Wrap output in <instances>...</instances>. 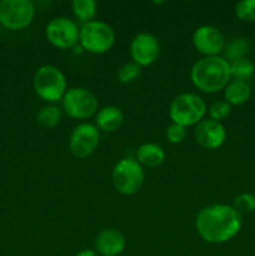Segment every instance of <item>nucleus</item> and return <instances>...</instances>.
Instances as JSON below:
<instances>
[{"instance_id":"19","label":"nucleus","mask_w":255,"mask_h":256,"mask_svg":"<svg viewBox=\"0 0 255 256\" xmlns=\"http://www.w3.org/2000/svg\"><path fill=\"white\" fill-rule=\"evenodd\" d=\"M98 12V5L94 0H74L72 2V12L82 24L94 22Z\"/></svg>"},{"instance_id":"13","label":"nucleus","mask_w":255,"mask_h":256,"mask_svg":"<svg viewBox=\"0 0 255 256\" xmlns=\"http://www.w3.org/2000/svg\"><path fill=\"white\" fill-rule=\"evenodd\" d=\"M194 136L198 144L208 150L219 149L226 140V132L222 122L212 119L202 120L195 126Z\"/></svg>"},{"instance_id":"1","label":"nucleus","mask_w":255,"mask_h":256,"mask_svg":"<svg viewBox=\"0 0 255 256\" xmlns=\"http://www.w3.org/2000/svg\"><path fill=\"white\" fill-rule=\"evenodd\" d=\"M242 224V214L229 205H210L200 210L196 216L198 232L210 244L232 240L240 232Z\"/></svg>"},{"instance_id":"3","label":"nucleus","mask_w":255,"mask_h":256,"mask_svg":"<svg viewBox=\"0 0 255 256\" xmlns=\"http://www.w3.org/2000/svg\"><path fill=\"white\" fill-rule=\"evenodd\" d=\"M206 104L196 94H182L172 100L170 105V118L174 124L188 128L198 125L204 120Z\"/></svg>"},{"instance_id":"21","label":"nucleus","mask_w":255,"mask_h":256,"mask_svg":"<svg viewBox=\"0 0 255 256\" xmlns=\"http://www.w3.org/2000/svg\"><path fill=\"white\" fill-rule=\"evenodd\" d=\"M62 119V110L54 105H48L42 108L38 114V122L45 129H52L59 124Z\"/></svg>"},{"instance_id":"24","label":"nucleus","mask_w":255,"mask_h":256,"mask_svg":"<svg viewBox=\"0 0 255 256\" xmlns=\"http://www.w3.org/2000/svg\"><path fill=\"white\" fill-rule=\"evenodd\" d=\"M230 110H232L230 109V105L225 100H219V102H212V106L209 108L210 119L220 122L222 120L226 119L229 116Z\"/></svg>"},{"instance_id":"2","label":"nucleus","mask_w":255,"mask_h":256,"mask_svg":"<svg viewBox=\"0 0 255 256\" xmlns=\"http://www.w3.org/2000/svg\"><path fill=\"white\" fill-rule=\"evenodd\" d=\"M190 78L195 88L202 92L214 94L229 85L230 64L222 56L202 58L194 64Z\"/></svg>"},{"instance_id":"27","label":"nucleus","mask_w":255,"mask_h":256,"mask_svg":"<svg viewBox=\"0 0 255 256\" xmlns=\"http://www.w3.org/2000/svg\"><path fill=\"white\" fill-rule=\"evenodd\" d=\"M75 256H99V255H98V252H95V250H82V252H80L79 254H76Z\"/></svg>"},{"instance_id":"18","label":"nucleus","mask_w":255,"mask_h":256,"mask_svg":"<svg viewBox=\"0 0 255 256\" xmlns=\"http://www.w3.org/2000/svg\"><path fill=\"white\" fill-rule=\"evenodd\" d=\"M250 50V44L248 42V39L242 36L234 38V39L230 40L228 44H225L224 48V59L226 60L229 64L236 62V60L244 59L246 58V54Z\"/></svg>"},{"instance_id":"14","label":"nucleus","mask_w":255,"mask_h":256,"mask_svg":"<svg viewBox=\"0 0 255 256\" xmlns=\"http://www.w3.org/2000/svg\"><path fill=\"white\" fill-rule=\"evenodd\" d=\"M125 246L126 240L119 230H102L95 239V252L102 256H119Z\"/></svg>"},{"instance_id":"26","label":"nucleus","mask_w":255,"mask_h":256,"mask_svg":"<svg viewBox=\"0 0 255 256\" xmlns=\"http://www.w3.org/2000/svg\"><path fill=\"white\" fill-rule=\"evenodd\" d=\"M186 136V128L178 124H172L166 130V138L172 144H180Z\"/></svg>"},{"instance_id":"22","label":"nucleus","mask_w":255,"mask_h":256,"mask_svg":"<svg viewBox=\"0 0 255 256\" xmlns=\"http://www.w3.org/2000/svg\"><path fill=\"white\" fill-rule=\"evenodd\" d=\"M235 14L242 22H255V0H242L235 6Z\"/></svg>"},{"instance_id":"8","label":"nucleus","mask_w":255,"mask_h":256,"mask_svg":"<svg viewBox=\"0 0 255 256\" xmlns=\"http://www.w3.org/2000/svg\"><path fill=\"white\" fill-rule=\"evenodd\" d=\"M62 108L70 118L88 119L96 114L99 102L90 90L84 88H72L62 98Z\"/></svg>"},{"instance_id":"23","label":"nucleus","mask_w":255,"mask_h":256,"mask_svg":"<svg viewBox=\"0 0 255 256\" xmlns=\"http://www.w3.org/2000/svg\"><path fill=\"white\" fill-rule=\"evenodd\" d=\"M142 74V66L135 62H128V64L122 65L120 70L118 72V79L122 84H130V82H135L138 78Z\"/></svg>"},{"instance_id":"20","label":"nucleus","mask_w":255,"mask_h":256,"mask_svg":"<svg viewBox=\"0 0 255 256\" xmlns=\"http://www.w3.org/2000/svg\"><path fill=\"white\" fill-rule=\"evenodd\" d=\"M230 72H232V78H234L238 82H246L254 75L255 65L252 60L244 58L230 64Z\"/></svg>"},{"instance_id":"11","label":"nucleus","mask_w":255,"mask_h":256,"mask_svg":"<svg viewBox=\"0 0 255 256\" xmlns=\"http://www.w3.org/2000/svg\"><path fill=\"white\" fill-rule=\"evenodd\" d=\"M192 44L200 54L206 56H219L225 48V38L218 28L204 25L195 30Z\"/></svg>"},{"instance_id":"15","label":"nucleus","mask_w":255,"mask_h":256,"mask_svg":"<svg viewBox=\"0 0 255 256\" xmlns=\"http://www.w3.org/2000/svg\"><path fill=\"white\" fill-rule=\"evenodd\" d=\"M124 122V114L116 106H105L96 114V125L106 132H116Z\"/></svg>"},{"instance_id":"4","label":"nucleus","mask_w":255,"mask_h":256,"mask_svg":"<svg viewBox=\"0 0 255 256\" xmlns=\"http://www.w3.org/2000/svg\"><path fill=\"white\" fill-rule=\"evenodd\" d=\"M34 90L45 102H59L66 92V79L56 66L44 65L35 72Z\"/></svg>"},{"instance_id":"10","label":"nucleus","mask_w":255,"mask_h":256,"mask_svg":"<svg viewBox=\"0 0 255 256\" xmlns=\"http://www.w3.org/2000/svg\"><path fill=\"white\" fill-rule=\"evenodd\" d=\"M100 142V132L95 125L84 122L78 125L70 136V150L72 155L79 159L90 156L98 148Z\"/></svg>"},{"instance_id":"6","label":"nucleus","mask_w":255,"mask_h":256,"mask_svg":"<svg viewBox=\"0 0 255 256\" xmlns=\"http://www.w3.org/2000/svg\"><path fill=\"white\" fill-rule=\"evenodd\" d=\"M145 174L136 159L126 158L115 165L112 172V182L120 194L134 195L142 189Z\"/></svg>"},{"instance_id":"5","label":"nucleus","mask_w":255,"mask_h":256,"mask_svg":"<svg viewBox=\"0 0 255 256\" xmlns=\"http://www.w3.org/2000/svg\"><path fill=\"white\" fill-rule=\"evenodd\" d=\"M79 42L82 46L92 54H104L114 45L115 32L106 22L94 20L82 25Z\"/></svg>"},{"instance_id":"25","label":"nucleus","mask_w":255,"mask_h":256,"mask_svg":"<svg viewBox=\"0 0 255 256\" xmlns=\"http://www.w3.org/2000/svg\"><path fill=\"white\" fill-rule=\"evenodd\" d=\"M234 208L238 212H255V196L249 192H244L240 194L239 196L235 198L234 200Z\"/></svg>"},{"instance_id":"9","label":"nucleus","mask_w":255,"mask_h":256,"mask_svg":"<svg viewBox=\"0 0 255 256\" xmlns=\"http://www.w3.org/2000/svg\"><path fill=\"white\" fill-rule=\"evenodd\" d=\"M48 40L59 49L72 48L79 40L80 29L75 22L68 18H55L46 26Z\"/></svg>"},{"instance_id":"16","label":"nucleus","mask_w":255,"mask_h":256,"mask_svg":"<svg viewBox=\"0 0 255 256\" xmlns=\"http://www.w3.org/2000/svg\"><path fill=\"white\" fill-rule=\"evenodd\" d=\"M165 160V152L162 146L152 142L142 144L136 152V162L142 166L156 168Z\"/></svg>"},{"instance_id":"17","label":"nucleus","mask_w":255,"mask_h":256,"mask_svg":"<svg viewBox=\"0 0 255 256\" xmlns=\"http://www.w3.org/2000/svg\"><path fill=\"white\" fill-rule=\"evenodd\" d=\"M225 102L232 106H239L245 104L252 96V88L246 82H230L229 85L225 88Z\"/></svg>"},{"instance_id":"7","label":"nucleus","mask_w":255,"mask_h":256,"mask_svg":"<svg viewBox=\"0 0 255 256\" xmlns=\"http://www.w3.org/2000/svg\"><path fill=\"white\" fill-rule=\"evenodd\" d=\"M35 8L30 0L0 2V22L10 30H22L32 24Z\"/></svg>"},{"instance_id":"12","label":"nucleus","mask_w":255,"mask_h":256,"mask_svg":"<svg viewBox=\"0 0 255 256\" xmlns=\"http://www.w3.org/2000/svg\"><path fill=\"white\" fill-rule=\"evenodd\" d=\"M130 52L135 64L149 66L154 64L160 55V45L156 38L148 32L136 35L130 45Z\"/></svg>"}]
</instances>
